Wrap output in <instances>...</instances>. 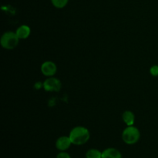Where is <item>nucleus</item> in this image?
<instances>
[{
  "label": "nucleus",
  "instance_id": "obj_1",
  "mask_svg": "<svg viewBox=\"0 0 158 158\" xmlns=\"http://www.w3.org/2000/svg\"><path fill=\"white\" fill-rule=\"evenodd\" d=\"M73 144L80 146L83 145L89 140L90 137L89 130L83 126L75 127L71 130L69 135Z\"/></svg>",
  "mask_w": 158,
  "mask_h": 158
},
{
  "label": "nucleus",
  "instance_id": "obj_2",
  "mask_svg": "<svg viewBox=\"0 0 158 158\" xmlns=\"http://www.w3.org/2000/svg\"><path fill=\"white\" fill-rule=\"evenodd\" d=\"M140 138V132L138 128L133 126H127L122 133V140L125 143L133 145L137 143Z\"/></svg>",
  "mask_w": 158,
  "mask_h": 158
},
{
  "label": "nucleus",
  "instance_id": "obj_3",
  "mask_svg": "<svg viewBox=\"0 0 158 158\" xmlns=\"http://www.w3.org/2000/svg\"><path fill=\"white\" fill-rule=\"evenodd\" d=\"M19 39L17 36L15 32H6L2 35L0 43L1 46L6 49H13L18 46Z\"/></svg>",
  "mask_w": 158,
  "mask_h": 158
},
{
  "label": "nucleus",
  "instance_id": "obj_4",
  "mask_svg": "<svg viewBox=\"0 0 158 158\" xmlns=\"http://www.w3.org/2000/svg\"><path fill=\"white\" fill-rule=\"evenodd\" d=\"M43 88L48 92H59L61 89L62 83L59 79L55 77H49L43 82Z\"/></svg>",
  "mask_w": 158,
  "mask_h": 158
},
{
  "label": "nucleus",
  "instance_id": "obj_5",
  "mask_svg": "<svg viewBox=\"0 0 158 158\" xmlns=\"http://www.w3.org/2000/svg\"><path fill=\"white\" fill-rule=\"evenodd\" d=\"M41 72L44 76L51 77L56 74L57 71V66L52 61H45L41 65Z\"/></svg>",
  "mask_w": 158,
  "mask_h": 158
},
{
  "label": "nucleus",
  "instance_id": "obj_6",
  "mask_svg": "<svg viewBox=\"0 0 158 158\" xmlns=\"http://www.w3.org/2000/svg\"><path fill=\"white\" fill-rule=\"evenodd\" d=\"M71 144L73 143L71 142L70 138L67 136H62V137H59L56 142V147L60 151H65L69 149Z\"/></svg>",
  "mask_w": 158,
  "mask_h": 158
},
{
  "label": "nucleus",
  "instance_id": "obj_7",
  "mask_svg": "<svg viewBox=\"0 0 158 158\" xmlns=\"http://www.w3.org/2000/svg\"><path fill=\"white\" fill-rule=\"evenodd\" d=\"M15 33L19 40H26L30 35L31 29L26 25H22L16 29Z\"/></svg>",
  "mask_w": 158,
  "mask_h": 158
},
{
  "label": "nucleus",
  "instance_id": "obj_8",
  "mask_svg": "<svg viewBox=\"0 0 158 158\" xmlns=\"http://www.w3.org/2000/svg\"><path fill=\"white\" fill-rule=\"evenodd\" d=\"M102 158H122V155L117 149L110 148L102 152Z\"/></svg>",
  "mask_w": 158,
  "mask_h": 158
},
{
  "label": "nucleus",
  "instance_id": "obj_9",
  "mask_svg": "<svg viewBox=\"0 0 158 158\" xmlns=\"http://www.w3.org/2000/svg\"><path fill=\"white\" fill-rule=\"evenodd\" d=\"M122 118L127 126H133L135 121V115L132 111L130 110L125 111L122 115Z\"/></svg>",
  "mask_w": 158,
  "mask_h": 158
},
{
  "label": "nucleus",
  "instance_id": "obj_10",
  "mask_svg": "<svg viewBox=\"0 0 158 158\" xmlns=\"http://www.w3.org/2000/svg\"><path fill=\"white\" fill-rule=\"evenodd\" d=\"M86 158H102V152L97 149H90L86 152Z\"/></svg>",
  "mask_w": 158,
  "mask_h": 158
},
{
  "label": "nucleus",
  "instance_id": "obj_11",
  "mask_svg": "<svg viewBox=\"0 0 158 158\" xmlns=\"http://www.w3.org/2000/svg\"><path fill=\"white\" fill-rule=\"evenodd\" d=\"M51 2L56 8L63 9L67 5L69 0H51Z\"/></svg>",
  "mask_w": 158,
  "mask_h": 158
},
{
  "label": "nucleus",
  "instance_id": "obj_12",
  "mask_svg": "<svg viewBox=\"0 0 158 158\" xmlns=\"http://www.w3.org/2000/svg\"><path fill=\"white\" fill-rule=\"evenodd\" d=\"M150 73L153 77H158V65H154L150 69Z\"/></svg>",
  "mask_w": 158,
  "mask_h": 158
},
{
  "label": "nucleus",
  "instance_id": "obj_13",
  "mask_svg": "<svg viewBox=\"0 0 158 158\" xmlns=\"http://www.w3.org/2000/svg\"><path fill=\"white\" fill-rule=\"evenodd\" d=\"M56 158H71V157L68 153L64 152V151H61L60 154H57Z\"/></svg>",
  "mask_w": 158,
  "mask_h": 158
}]
</instances>
